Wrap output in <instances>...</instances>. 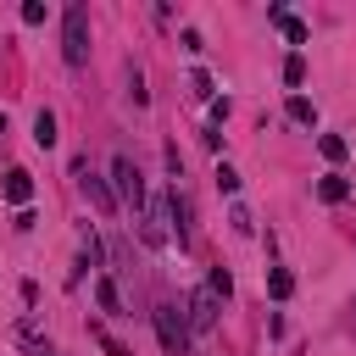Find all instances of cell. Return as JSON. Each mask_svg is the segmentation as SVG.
<instances>
[{"mask_svg":"<svg viewBox=\"0 0 356 356\" xmlns=\"http://www.w3.org/2000/svg\"><path fill=\"white\" fill-rule=\"evenodd\" d=\"M61 56H67V67L89 61V11L83 6H67V17H61Z\"/></svg>","mask_w":356,"mask_h":356,"instance_id":"obj_1","label":"cell"},{"mask_svg":"<svg viewBox=\"0 0 356 356\" xmlns=\"http://www.w3.org/2000/svg\"><path fill=\"white\" fill-rule=\"evenodd\" d=\"M150 317H156V334H161V350H167V356H184V345H189V323L178 317V306H167V300H161V306H156Z\"/></svg>","mask_w":356,"mask_h":356,"instance_id":"obj_2","label":"cell"},{"mask_svg":"<svg viewBox=\"0 0 356 356\" xmlns=\"http://www.w3.org/2000/svg\"><path fill=\"white\" fill-rule=\"evenodd\" d=\"M111 178H117V195H122V200H128V206L145 217V178H139V167H134L122 150L111 156Z\"/></svg>","mask_w":356,"mask_h":356,"instance_id":"obj_3","label":"cell"},{"mask_svg":"<svg viewBox=\"0 0 356 356\" xmlns=\"http://www.w3.org/2000/svg\"><path fill=\"white\" fill-rule=\"evenodd\" d=\"M0 195H6L17 211H28V200H33V178H28L22 167H11V172H6V184H0Z\"/></svg>","mask_w":356,"mask_h":356,"instance_id":"obj_4","label":"cell"},{"mask_svg":"<svg viewBox=\"0 0 356 356\" xmlns=\"http://www.w3.org/2000/svg\"><path fill=\"white\" fill-rule=\"evenodd\" d=\"M217 306H222V300L200 284V289L189 295V323H195V328H211V323H217Z\"/></svg>","mask_w":356,"mask_h":356,"instance_id":"obj_5","label":"cell"},{"mask_svg":"<svg viewBox=\"0 0 356 356\" xmlns=\"http://www.w3.org/2000/svg\"><path fill=\"white\" fill-rule=\"evenodd\" d=\"M78 178H83V189H89V200L100 206V217H111V211H117V195L106 189V178H95V172L83 167V161H78Z\"/></svg>","mask_w":356,"mask_h":356,"instance_id":"obj_6","label":"cell"},{"mask_svg":"<svg viewBox=\"0 0 356 356\" xmlns=\"http://www.w3.org/2000/svg\"><path fill=\"white\" fill-rule=\"evenodd\" d=\"M267 17H273V22L284 28V39H289V44H306V39H312V28H306L300 17H289L284 6H267Z\"/></svg>","mask_w":356,"mask_h":356,"instance_id":"obj_7","label":"cell"},{"mask_svg":"<svg viewBox=\"0 0 356 356\" xmlns=\"http://www.w3.org/2000/svg\"><path fill=\"white\" fill-rule=\"evenodd\" d=\"M267 295H273V300H289V295H295V273H289V267H273V273H267Z\"/></svg>","mask_w":356,"mask_h":356,"instance_id":"obj_8","label":"cell"},{"mask_svg":"<svg viewBox=\"0 0 356 356\" xmlns=\"http://www.w3.org/2000/svg\"><path fill=\"white\" fill-rule=\"evenodd\" d=\"M289 122H300V128H317V106H312L306 95H289Z\"/></svg>","mask_w":356,"mask_h":356,"instance_id":"obj_9","label":"cell"},{"mask_svg":"<svg viewBox=\"0 0 356 356\" xmlns=\"http://www.w3.org/2000/svg\"><path fill=\"white\" fill-rule=\"evenodd\" d=\"M317 195H323V200H328V206H339V200H345V195H350V184H345V178H339V172H328V178H317Z\"/></svg>","mask_w":356,"mask_h":356,"instance_id":"obj_10","label":"cell"},{"mask_svg":"<svg viewBox=\"0 0 356 356\" xmlns=\"http://www.w3.org/2000/svg\"><path fill=\"white\" fill-rule=\"evenodd\" d=\"M33 145H44V150L56 145V111H39L33 117Z\"/></svg>","mask_w":356,"mask_h":356,"instance_id":"obj_11","label":"cell"},{"mask_svg":"<svg viewBox=\"0 0 356 356\" xmlns=\"http://www.w3.org/2000/svg\"><path fill=\"white\" fill-rule=\"evenodd\" d=\"M95 300H100V312H122V295H117V284H111V278H100V284H95Z\"/></svg>","mask_w":356,"mask_h":356,"instance_id":"obj_12","label":"cell"},{"mask_svg":"<svg viewBox=\"0 0 356 356\" xmlns=\"http://www.w3.org/2000/svg\"><path fill=\"white\" fill-rule=\"evenodd\" d=\"M284 83H289V89H295V83H306V56H300V50L284 61Z\"/></svg>","mask_w":356,"mask_h":356,"instance_id":"obj_13","label":"cell"},{"mask_svg":"<svg viewBox=\"0 0 356 356\" xmlns=\"http://www.w3.org/2000/svg\"><path fill=\"white\" fill-rule=\"evenodd\" d=\"M317 150H323L328 161H345V150H350V145H345L339 134H323V139H317Z\"/></svg>","mask_w":356,"mask_h":356,"instance_id":"obj_14","label":"cell"},{"mask_svg":"<svg viewBox=\"0 0 356 356\" xmlns=\"http://www.w3.org/2000/svg\"><path fill=\"white\" fill-rule=\"evenodd\" d=\"M206 289H211L217 300H228V295H234V278H228L222 267H211V278H206Z\"/></svg>","mask_w":356,"mask_h":356,"instance_id":"obj_15","label":"cell"},{"mask_svg":"<svg viewBox=\"0 0 356 356\" xmlns=\"http://www.w3.org/2000/svg\"><path fill=\"white\" fill-rule=\"evenodd\" d=\"M217 195H239V172L234 167H217Z\"/></svg>","mask_w":356,"mask_h":356,"instance_id":"obj_16","label":"cell"},{"mask_svg":"<svg viewBox=\"0 0 356 356\" xmlns=\"http://www.w3.org/2000/svg\"><path fill=\"white\" fill-rule=\"evenodd\" d=\"M22 22H28V28H39V22H44V6H39V0H28V6H22Z\"/></svg>","mask_w":356,"mask_h":356,"instance_id":"obj_17","label":"cell"},{"mask_svg":"<svg viewBox=\"0 0 356 356\" xmlns=\"http://www.w3.org/2000/svg\"><path fill=\"white\" fill-rule=\"evenodd\" d=\"M0 134H6V111H0Z\"/></svg>","mask_w":356,"mask_h":356,"instance_id":"obj_18","label":"cell"},{"mask_svg":"<svg viewBox=\"0 0 356 356\" xmlns=\"http://www.w3.org/2000/svg\"><path fill=\"white\" fill-rule=\"evenodd\" d=\"M39 356H50V350H39Z\"/></svg>","mask_w":356,"mask_h":356,"instance_id":"obj_19","label":"cell"}]
</instances>
